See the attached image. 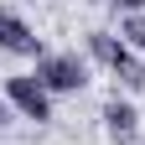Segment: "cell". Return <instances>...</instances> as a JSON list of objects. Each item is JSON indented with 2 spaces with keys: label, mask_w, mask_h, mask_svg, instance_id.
Listing matches in <instances>:
<instances>
[{
  "label": "cell",
  "mask_w": 145,
  "mask_h": 145,
  "mask_svg": "<svg viewBox=\"0 0 145 145\" xmlns=\"http://www.w3.org/2000/svg\"><path fill=\"white\" fill-rule=\"evenodd\" d=\"M88 52L119 78L124 93H140V88H145V62H140V52L124 42L119 31H88Z\"/></svg>",
  "instance_id": "6da1fadb"
},
{
  "label": "cell",
  "mask_w": 145,
  "mask_h": 145,
  "mask_svg": "<svg viewBox=\"0 0 145 145\" xmlns=\"http://www.w3.org/2000/svg\"><path fill=\"white\" fill-rule=\"evenodd\" d=\"M31 78L42 83L52 99H57V93H78V88L88 83V62L78 57V52H47V57H36Z\"/></svg>",
  "instance_id": "7a4b0ae2"
},
{
  "label": "cell",
  "mask_w": 145,
  "mask_h": 145,
  "mask_svg": "<svg viewBox=\"0 0 145 145\" xmlns=\"http://www.w3.org/2000/svg\"><path fill=\"white\" fill-rule=\"evenodd\" d=\"M5 104H10L21 119H31V124H47V119H52V93L31 78V72L5 78Z\"/></svg>",
  "instance_id": "3957f363"
},
{
  "label": "cell",
  "mask_w": 145,
  "mask_h": 145,
  "mask_svg": "<svg viewBox=\"0 0 145 145\" xmlns=\"http://www.w3.org/2000/svg\"><path fill=\"white\" fill-rule=\"evenodd\" d=\"M0 52H16V57H47L42 36H36L16 10H0Z\"/></svg>",
  "instance_id": "277c9868"
},
{
  "label": "cell",
  "mask_w": 145,
  "mask_h": 145,
  "mask_svg": "<svg viewBox=\"0 0 145 145\" xmlns=\"http://www.w3.org/2000/svg\"><path fill=\"white\" fill-rule=\"evenodd\" d=\"M104 130L114 135V140H135V130H140V114H135V104L114 93V99L104 104Z\"/></svg>",
  "instance_id": "5b68a950"
},
{
  "label": "cell",
  "mask_w": 145,
  "mask_h": 145,
  "mask_svg": "<svg viewBox=\"0 0 145 145\" xmlns=\"http://www.w3.org/2000/svg\"><path fill=\"white\" fill-rule=\"evenodd\" d=\"M119 36L145 57V16H124V21H119Z\"/></svg>",
  "instance_id": "8992f818"
},
{
  "label": "cell",
  "mask_w": 145,
  "mask_h": 145,
  "mask_svg": "<svg viewBox=\"0 0 145 145\" xmlns=\"http://www.w3.org/2000/svg\"><path fill=\"white\" fill-rule=\"evenodd\" d=\"M114 10H124V16H145V0H109Z\"/></svg>",
  "instance_id": "52a82bcc"
},
{
  "label": "cell",
  "mask_w": 145,
  "mask_h": 145,
  "mask_svg": "<svg viewBox=\"0 0 145 145\" xmlns=\"http://www.w3.org/2000/svg\"><path fill=\"white\" fill-rule=\"evenodd\" d=\"M10 124V104H5V93H0V130Z\"/></svg>",
  "instance_id": "ba28073f"
}]
</instances>
